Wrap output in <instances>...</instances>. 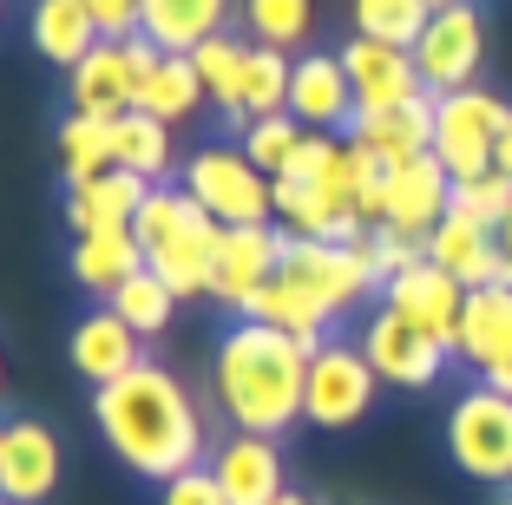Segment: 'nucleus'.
<instances>
[{"mask_svg": "<svg viewBox=\"0 0 512 505\" xmlns=\"http://www.w3.org/2000/svg\"><path fill=\"white\" fill-rule=\"evenodd\" d=\"M499 250H506V263H512V217H506V230H499Z\"/></svg>", "mask_w": 512, "mask_h": 505, "instance_id": "45", "label": "nucleus"}, {"mask_svg": "<svg viewBox=\"0 0 512 505\" xmlns=\"http://www.w3.org/2000/svg\"><path fill=\"white\" fill-rule=\"evenodd\" d=\"M381 309H394L407 328H421V335H434V342L453 348V328H460V309H467V289L453 283L440 263L414 256L407 269H394L388 283H381Z\"/></svg>", "mask_w": 512, "mask_h": 505, "instance_id": "15", "label": "nucleus"}, {"mask_svg": "<svg viewBox=\"0 0 512 505\" xmlns=\"http://www.w3.org/2000/svg\"><path fill=\"white\" fill-rule=\"evenodd\" d=\"M302 138H309V132H302V125L289 119V112H270V119H250V125H243L237 145H243V158H250L256 171H263V178H283L289 158L302 151Z\"/></svg>", "mask_w": 512, "mask_h": 505, "instance_id": "37", "label": "nucleus"}, {"mask_svg": "<svg viewBox=\"0 0 512 505\" xmlns=\"http://www.w3.org/2000/svg\"><path fill=\"white\" fill-rule=\"evenodd\" d=\"M66 269H73V283L86 289V296L112 302V296H119V289L138 276V269H145V243L132 237V223H106V230H86V237H73Z\"/></svg>", "mask_w": 512, "mask_h": 505, "instance_id": "22", "label": "nucleus"}, {"mask_svg": "<svg viewBox=\"0 0 512 505\" xmlns=\"http://www.w3.org/2000/svg\"><path fill=\"white\" fill-rule=\"evenodd\" d=\"M132 237L145 243V269L165 276V289L178 302L211 296L217 250H224V223L197 204L178 178L145 191V204H138V217H132Z\"/></svg>", "mask_w": 512, "mask_h": 505, "instance_id": "4", "label": "nucleus"}, {"mask_svg": "<svg viewBox=\"0 0 512 505\" xmlns=\"http://www.w3.org/2000/svg\"><path fill=\"white\" fill-rule=\"evenodd\" d=\"M0 505H14V499H0Z\"/></svg>", "mask_w": 512, "mask_h": 505, "instance_id": "51", "label": "nucleus"}, {"mask_svg": "<svg viewBox=\"0 0 512 505\" xmlns=\"http://www.w3.org/2000/svg\"><path fill=\"white\" fill-rule=\"evenodd\" d=\"M453 210L473 217V223H486V230H506V217H512V178L493 164V171H480V178L453 184Z\"/></svg>", "mask_w": 512, "mask_h": 505, "instance_id": "38", "label": "nucleus"}, {"mask_svg": "<svg viewBox=\"0 0 512 505\" xmlns=\"http://www.w3.org/2000/svg\"><path fill=\"white\" fill-rule=\"evenodd\" d=\"M106 171H112V119L66 112L60 119V178H66V191L106 178Z\"/></svg>", "mask_w": 512, "mask_h": 505, "instance_id": "32", "label": "nucleus"}, {"mask_svg": "<svg viewBox=\"0 0 512 505\" xmlns=\"http://www.w3.org/2000/svg\"><path fill=\"white\" fill-rule=\"evenodd\" d=\"M506 492H512V486H506Z\"/></svg>", "mask_w": 512, "mask_h": 505, "instance_id": "52", "label": "nucleus"}, {"mask_svg": "<svg viewBox=\"0 0 512 505\" xmlns=\"http://www.w3.org/2000/svg\"><path fill=\"white\" fill-rule=\"evenodd\" d=\"M178 184L224 230H237V223H276V184L243 158V145H197L178 164Z\"/></svg>", "mask_w": 512, "mask_h": 505, "instance_id": "6", "label": "nucleus"}, {"mask_svg": "<svg viewBox=\"0 0 512 505\" xmlns=\"http://www.w3.org/2000/svg\"><path fill=\"white\" fill-rule=\"evenodd\" d=\"M348 138L362 151H375L381 164H407V158H427L434 151V92L407 105H388V112H355Z\"/></svg>", "mask_w": 512, "mask_h": 505, "instance_id": "23", "label": "nucleus"}, {"mask_svg": "<svg viewBox=\"0 0 512 505\" xmlns=\"http://www.w3.org/2000/svg\"><path fill=\"white\" fill-rule=\"evenodd\" d=\"M342 73L355 86V112H388V105H407L427 92L407 46H381V40H362V33L342 46Z\"/></svg>", "mask_w": 512, "mask_h": 505, "instance_id": "17", "label": "nucleus"}, {"mask_svg": "<svg viewBox=\"0 0 512 505\" xmlns=\"http://www.w3.org/2000/svg\"><path fill=\"white\" fill-rule=\"evenodd\" d=\"M224 20H230V0H145L138 33H145L158 53H197L204 40L230 33Z\"/></svg>", "mask_w": 512, "mask_h": 505, "instance_id": "25", "label": "nucleus"}, {"mask_svg": "<svg viewBox=\"0 0 512 505\" xmlns=\"http://www.w3.org/2000/svg\"><path fill=\"white\" fill-rule=\"evenodd\" d=\"M427 263H440L460 289H493V283L512 289V263L499 250V230L460 217V210H447V223L427 237Z\"/></svg>", "mask_w": 512, "mask_h": 505, "instance_id": "18", "label": "nucleus"}, {"mask_svg": "<svg viewBox=\"0 0 512 505\" xmlns=\"http://www.w3.org/2000/svg\"><path fill=\"white\" fill-rule=\"evenodd\" d=\"M453 210V178L447 164L427 151V158H407V164H388V204H381V230L427 256V237Z\"/></svg>", "mask_w": 512, "mask_h": 505, "instance_id": "13", "label": "nucleus"}, {"mask_svg": "<svg viewBox=\"0 0 512 505\" xmlns=\"http://www.w3.org/2000/svg\"><path fill=\"white\" fill-rule=\"evenodd\" d=\"M243 315H250V322H270V328H283V335H296V342L309 348V355H316L322 342H335V322H329V315H322L309 296H302L296 283H289L283 269H276L270 283L256 289V302H250Z\"/></svg>", "mask_w": 512, "mask_h": 505, "instance_id": "28", "label": "nucleus"}, {"mask_svg": "<svg viewBox=\"0 0 512 505\" xmlns=\"http://www.w3.org/2000/svg\"><path fill=\"white\" fill-rule=\"evenodd\" d=\"M381 401V374L368 368L362 342H322L309 355V394H302V420L322 433H342V427H362Z\"/></svg>", "mask_w": 512, "mask_h": 505, "instance_id": "9", "label": "nucleus"}, {"mask_svg": "<svg viewBox=\"0 0 512 505\" xmlns=\"http://www.w3.org/2000/svg\"><path fill=\"white\" fill-rule=\"evenodd\" d=\"M211 394L224 407V420L237 433H270L283 440L289 427L302 420V394H309V348L296 335L270 322H237L217 335V355H211Z\"/></svg>", "mask_w": 512, "mask_h": 505, "instance_id": "2", "label": "nucleus"}, {"mask_svg": "<svg viewBox=\"0 0 512 505\" xmlns=\"http://www.w3.org/2000/svg\"><path fill=\"white\" fill-rule=\"evenodd\" d=\"M112 309L125 315V322L138 328V342H158L171 322H178V296L165 289V276H151V269H138L132 283L112 296Z\"/></svg>", "mask_w": 512, "mask_h": 505, "instance_id": "36", "label": "nucleus"}, {"mask_svg": "<svg viewBox=\"0 0 512 505\" xmlns=\"http://www.w3.org/2000/svg\"><path fill=\"white\" fill-rule=\"evenodd\" d=\"M66 348H73V368L86 374L92 387H112L119 374H132L138 361H145V342H138V328L125 322L112 302H99L92 315H79V322H73V342H66Z\"/></svg>", "mask_w": 512, "mask_h": 505, "instance_id": "20", "label": "nucleus"}, {"mask_svg": "<svg viewBox=\"0 0 512 505\" xmlns=\"http://www.w3.org/2000/svg\"><path fill=\"white\" fill-rule=\"evenodd\" d=\"M499 505H512V492H506V499H499Z\"/></svg>", "mask_w": 512, "mask_h": 505, "instance_id": "49", "label": "nucleus"}, {"mask_svg": "<svg viewBox=\"0 0 512 505\" xmlns=\"http://www.w3.org/2000/svg\"><path fill=\"white\" fill-rule=\"evenodd\" d=\"M0 20H7V0H0Z\"/></svg>", "mask_w": 512, "mask_h": 505, "instance_id": "48", "label": "nucleus"}, {"mask_svg": "<svg viewBox=\"0 0 512 505\" xmlns=\"http://www.w3.org/2000/svg\"><path fill=\"white\" fill-rule=\"evenodd\" d=\"M191 66H197V79H204V92L217 99V112L243 132V66H250V40L217 33V40H204L191 53Z\"/></svg>", "mask_w": 512, "mask_h": 505, "instance_id": "31", "label": "nucleus"}, {"mask_svg": "<svg viewBox=\"0 0 512 505\" xmlns=\"http://www.w3.org/2000/svg\"><path fill=\"white\" fill-rule=\"evenodd\" d=\"M112 164L119 171H138L145 184H171V164H178V151H171V125H158L151 112H119L112 119Z\"/></svg>", "mask_w": 512, "mask_h": 505, "instance_id": "29", "label": "nucleus"}, {"mask_svg": "<svg viewBox=\"0 0 512 505\" xmlns=\"http://www.w3.org/2000/svg\"><path fill=\"white\" fill-rule=\"evenodd\" d=\"M0 387H7V348H0Z\"/></svg>", "mask_w": 512, "mask_h": 505, "instance_id": "46", "label": "nucleus"}, {"mask_svg": "<svg viewBox=\"0 0 512 505\" xmlns=\"http://www.w3.org/2000/svg\"><path fill=\"white\" fill-rule=\"evenodd\" d=\"M355 342H362L368 368L381 374V387H394V394H427V387L447 374V361H453L447 342H434V335H421V328H407L394 309H368V322H362Z\"/></svg>", "mask_w": 512, "mask_h": 505, "instance_id": "12", "label": "nucleus"}, {"mask_svg": "<svg viewBox=\"0 0 512 505\" xmlns=\"http://www.w3.org/2000/svg\"><path fill=\"white\" fill-rule=\"evenodd\" d=\"M86 7H92V20H99L106 40H132L138 14H145V0H86Z\"/></svg>", "mask_w": 512, "mask_h": 505, "instance_id": "41", "label": "nucleus"}, {"mask_svg": "<svg viewBox=\"0 0 512 505\" xmlns=\"http://www.w3.org/2000/svg\"><path fill=\"white\" fill-rule=\"evenodd\" d=\"M427 7H453V0H427Z\"/></svg>", "mask_w": 512, "mask_h": 505, "instance_id": "47", "label": "nucleus"}, {"mask_svg": "<svg viewBox=\"0 0 512 505\" xmlns=\"http://www.w3.org/2000/svg\"><path fill=\"white\" fill-rule=\"evenodd\" d=\"M289 119H296L302 132H348V125H355V86H348V73H342V53H296Z\"/></svg>", "mask_w": 512, "mask_h": 505, "instance_id": "19", "label": "nucleus"}, {"mask_svg": "<svg viewBox=\"0 0 512 505\" xmlns=\"http://www.w3.org/2000/svg\"><path fill=\"white\" fill-rule=\"evenodd\" d=\"M283 276L316 302L329 322L355 315L368 296H381V269L368 256V237L362 243H316V237H289L283 243Z\"/></svg>", "mask_w": 512, "mask_h": 505, "instance_id": "5", "label": "nucleus"}, {"mask_svg": "<svg viewBox=\"0 0 512 505\" xmlns=\"http://www.w3.org/2000/svg\"><path fill=\"white\" fill-rule=\"evenodd\" d=\"M480 381L493 387V394H506V401H512V348H506V355L493 361V368H480Z\"/></svg>", "mask_w": 512, "mask_h": 505, "instance_id": "42", "label": "nucleus"}, {"mask_svg": "<svg viewBox=\"0 0 512 505\" xmlns=\"http://www.w3.org/2000/svg\"><path fill=\"white\" fill-rule=\"evenodd\" d=\"M92 420L106 433V446L125 460V473L165 486V479L204 466L211 440H204V414H197L191 387L165 368V361H138L112 387L92 394Z\"/></svg>", "mask_w": 512, "mask_h": 505, "instance_id": "1", "label": "nucleus"}, {"mask_svg": "<svg viewBox=\"0 0 512 505\" xmlns=\"http://www.w3.org/2000/svg\"><path fill=\"white\" fill-rule=\"evenodd\" d=\"M60 473H66L60 433L46 427V420H33V414L7 420V433H0V499L46 505L60 492Z\"/></svg>", "mask_w": 512, "mask_h": 505, "instance_id": "14", "label": "nucleus"}, {"mask_svg": "<svg viewBox=\"0 0 512 505\" xmlns=\"http://www.w3.org/2000/svg\"><path fill=\"white\" fill-rule=\"evenodd\" d=\"M151 66H158V46H151L145 33H132V40H99L86 60L66 73V99H73V112L119 119V112L138 105V86H145Z\"/></svg>", "mask_w": 512, "mask_h": 505, "instance_id": "11", "label": "nucleus"}, {"mask_svg": "<svg viewBox=\"0 0 512 505\" xmlns=\"http://www.w3.org/2000/svg\"><path fill=\"white\" fill-rule=\"evenodd\" d=\"M151 184L138 178V171H119L112 164L106 178L79 184V191H66V223H73V237H86V230H106V223H132L138 204H145Z\"/></svg>", "mask_w": 512, "mask_h": 505, "instance_id": "27", "label": "nucleus"}, {"mask_svg": "<svg viewBox=\"0 0 512 505\" xmlns=\"http://www.w3.org/2000/svg\"><path fill=\"white\" fill-rule=\"evenodd\" d=\"M276 184V223L289 237H316V243H362L368 217L355 204V178H348V138L309 132L302 151L289 158Z\"/></svg>", "mask_w": 512, "mask_h": 505, "instance_id": "3", "label": "nucleus"}, {"mask_svg": "<svg viewBox=\"0 0 512 505\" xmlns=\"http://www.w3.org/2000/svg\"><path fill=\"white\" fill-rule=\"evenodd\" d=\"M99 40H106V33H99V20H92L86 0H33L27 7V46L53 66V73H73Z\"/></svg>", "mask_w": 512, "mask_h": 505, "instance_id": "24", "label": "nucleus"}, {"mask_svg": "<svg viewBox=\"0 0 512 505\" xmlns=\"http://www.w3.org/2000/svg\"><path fill=\"white\" fill-rule=\"evenodd\" d=\"M243 27H250V46H276L296 60L316 33V0H243Z\"/></svg>", "mask_w": 512, "mask_h": 505, "instance_id": "33", "label": "nucleus"}, {"mask_svg": "<svg viewBox=\"0 0 512 505\" xmlns=\"http://www.w3.org/2000/svg\"><path fill=\"white\" fill-rule=\"evenodd\" d=\"M204 99H211V92L197 79L191 53H158V66H151L145 86H138V112H151L158 125H184Z\"/></svg>", "mask_w": 512, "mask_h": 505, "instance_id": "30", "label": "nucleus"}, {"mask_svg": "<svg viewBox=\"0 0 512 505\" xmlns=\"http://www.w3.org/2000/svg\"><path fill=\"white\" fill-rule=\"evenodd\" d=\"M493 164H499V171L512 178V125H506V138H499V158H493Z\"/></svg>", "mask_w": 512, "mask_h": 505, "instance_id": "43", "label": "nucleus"}, {"mask_svg": "<svg viewBox=\"0 0 512 505\" xmlns=\"http://www.w3.org/2000/svg\"><path fill=\"white\" fill-rule=\"evenodd\" d=\"M348 178H355V204H362L368 230H375V223H381V204H388V164L348 138Z\"/></svg>", "mask_w": 512, "mask_h": 505, "instance_id": "39", "label": "nucleus"}, {"mask_svg": "<svg viewBox=\"0 0 512 505\" xmlns=\"http://www.w3.org/2000/svg\"><path fill=\"white\" fill-rule=\"evenodd\" d=\"M0 433H7V420H0Z\"/></svg>", "mask_w": 512, "mask_h": 505, "instance_id": "50", "label": "nucleus"}, {"mask_svg": "<svg viewBox=\"0 0 512 505\" xmlns=\"http://www.w3.org/2000/svg\"><path fill=\"white\" fill-rule=\"evenodd\" d=\"M158 505H230V499H224V486H217L211 460H204V466H191V473L165 479V486H158Z\"/></svg>", "mask_w": 512, "mask_h": 505, "instance_id": "40", "label": "nucleus"}, {"mask_svg": "<svg viewBox=\"0 0 512 505\" xmlns=\"http://www.w3.org/2000/svg\"><path fill=\"white\" fill-rule=\"evenodd\" d=\"M211 473H217L230 505H270L276 492H289L283 486V453H276L270 433H230V440H217Z\"/></svg>", "mask_w": 512, "mask_h": 505, "instance_id": "21", "label": "nucleus"}, {"mask_svg": "<svg viewBox=\"0 0 512 505\" xmlns=\"http://www.w3.org/2000/svg\"><path fill=\"white\" fill-rule=\"evenodd\" d=\"M414 66H421V86L434 92H467L480 86L486 66V14L480 0H453V7H434L427 33L414 40Z\"/></svg>", "mask_w": 512, "mask_h": 505, "instance_id": "10", "label": "nucleus"}, {"mask_svg": "<svg viewBox=\"0 0 512 505\" xmlns=\"http://www.w3.org/2000/svg\"><path fill=\"white\" fill-rule=\"evenodd\" d=\"M289 79H296V60H289V53L250 46V66H243V125L270 119V112H289Z\"/></svg>", "mask_w": 512, "mask_h": 505, "instance_id": "35", "label": "nucleus"}, {"mask_svg": "<svg viewBox=\"0 0 512 505\" xmlns=\"http://www.w3.org/2000/svg\"><path fill=\"white\" fill-rule=\"evenodd\" d=\"M447 460L473 479V486H512V401L473 381L460 401L447 407Z\"/></svg>", "mask_w": 512, "mask_h": 505, "instance_id": "8", "label": "nucleus"}, {"mask_svg": "<svg viewBox=\"0 0 512 505\" xmlns=\"http://www.w3.org/2000/svg\"><path fill=\"white\" fill-rule=\"evenodd\" d=\"M348 20H355V33H362V40L407 46V53H414V40L427 33L434 7H427V0H348Z\"/></svg>", "mask_w": 512, "mask_h": 505, "instance_id": "34", "label": "nucleus"}, {"mask_svg": "<svg viewBox=\"0 0 512 505\" xmlns=\"http://www.w3.org/2000/svg\"><path fill=\"white\" fill-rule=\"evenodd\" d=\"M506 125H512V105L499 99V92H486V86L440 92L434 99V158L447 164V178L467 184V178H480V171H493Z\"/></svg>", "mask_w": 512, "mask_h": 505, "instance_id": "7", "label": "nucleus"}, {"mask_svg": "<svg viewBox=\"0 0 512 505\" xmlns=\"http://www.w3.org/2000/svg\"><path fill=\"white\" fill-rule=\"evenodd\" d=\"M512 348V289H467V309H460V328H453V361L467 368H493Z\"/></svg>", "mask_w": 512, "mask_h": 505, "instance_id": "26", "label": "nucleus"}, {"mask_svg": "<svg viewBox=\"0 0 512 505\" xmlns=\"http://www.w3.org/2000/svg\"><path fill=\"white\" fill-rule=\"evenodd\" d=\"M270 505H316V499H302V492H276Z\"/></svg>", "mask_w": 512, "mask_h": 505, "instance_id": "44", "label": "nucleus"}, {"mask_svg": "<svg viewBox=\"0 0 512 505\" xmlns=\"http://www.w3.org/2000/svg\"><path fill=\"white\" fill-rule=\"evenodd\" d=\"M283 223H237L224 230V250H217V276H211V302H224L230 315H243L256 302V289L283 269Z\"/></svg>", "mask_w": 512, "mask_h": 505, "instance_id": "16", "label": "nucleus"}]
</instances>
